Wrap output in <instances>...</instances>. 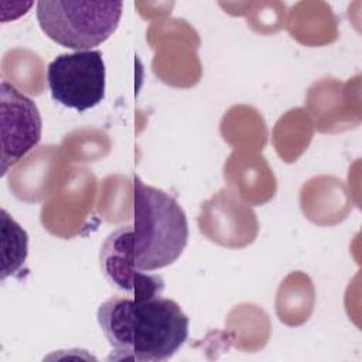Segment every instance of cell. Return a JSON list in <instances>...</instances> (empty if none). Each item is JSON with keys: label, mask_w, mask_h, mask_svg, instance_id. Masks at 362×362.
<instances>
[{"label": "cell", "mask_w": 362, "mask_h": 362, "mask_svg": "<svg viewBox=\"0 0 362 362\" xmlns=\"http://www.w3.org/2000/svg\"><path fill=\"white\" fill-rule=\"evenodd\" d=\"M188 242V221L175 198L133 178V222L105 239L99 260L107 281L137 300L160 296L161 276L150 274L173 264Z\"/></svg>", "instance_id": "6da1fadb"}, {"label": "cell", "mask_w": 362, "mask_h": 362, "mask_svg": "<svg viewBox=\"0 0 362 362\" xmlns=\"http://www.w3.org/2000/svg\"><path fill=\"white\" fill-rule=\"evenodd\" d=\"M96 317L112 348L107 361H167L188 338L187 314L161 296L137 300L117 294L99 305Z\"/></svg>", "instance_id": "7a4b0ae2"}, {"label": "cell", "mask_w": 362, "mask_h": 362, "mask_svg": "<svg viewBox=\"0 0 362 362\" xmlns=\"http://www.w3.org/2000/svg\"><path fill=\"white\" fill-rule=\"evenodd\" d=\"M122 14V1L37 3V20L42 33L54 42L75 51H88L105 42L119 27Z\"/></svg>", "instance_id": "3957f363"}, {"label": "cell", "mask_w": 362, "mask_h": 362, "mask_svg": "<svg viewBox=\"0 0 362 362\" xmlns=\"http://www.w3.org/2000/svg\"><path fill=\"white\" fill-rule=\"evenodd\" d=\"M47 83L55 102L85 112L105 99L106 68L99 49L59 54L47 69Z\"/></svg>", "instance_id": "277c9868"}, {"label": "cell", "mask_w": 362, "mask_h": 362, "mask_svg": "<svg viewBox=\"0 0 362 362\" xmlns=\"http://www.w3.org/2000/svg\"><path fill=\"white\" fill-rule=\"evenodd\" d=\"M1 163L0 175L24 158L41 140L42 119L38 106L13 83H0Z\"/></svg>", "instance_id": "5b68a950"}, {"label": "cell", "mask_w": 362, "mask_h": 362, "mask_svg": "<svg viewBox=\"0 0 362 362\" xmlns=\"http://www.w3.org/2000/svg\"><path fill=\"white\" fill-rule=\"evenodd\" d=\"M1 245H3V264L1 280L14 274L24 263L28 253V236L27 232L1 209Z\"/></svg>", "instance_id": "8992f818"}]
</instances>
